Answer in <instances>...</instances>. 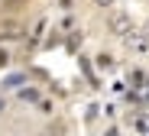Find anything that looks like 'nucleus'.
<instances>
[{
  "mask_svg": "<svg viewBox=\"0 0 149 136\" xmlns=\"http://www.w3.org/2000/svg\"><path fill=\"white\" fill-rule=\"evenodd\" d=\"M120 39H123V45H127L130 52H149V36L146 33H133L130 29L127 36H120Z\"/></svg>",
  "mask_w": 149,
  "mask_h": 136,
  "instance_id": "2",
  "label": "nucleus"
},
{
  "mask_svg": "<svg viewBox=\"0 0 149 136\" xmlns=\"http://www.w3.org/2000/svg\"><path fill=\"white\" fill-rule=\"evenodd\" d=\"M19 100L36 104V100H39V91H36V88H19Z\"/></svg>",
  "mask_w": 149,
  "mask_h": 136,
  "instance_id": "3",
  "label": "nucleus"
},
{
  "mask_svg": "<svg viewBox=\"0 0 149 136\" xmlns=\"http://www.w3.org/2000/svg\"><path fill=\"white\" fill-rule=\"evenodd\" d=\"M107 29H110V36H127V33L133 29V20H130V13H127V10H117V13H110V20H107Z\"/></svg>",
  "mask_w": 149,
  "mask_h": 136,
  "instance_id": "1",
  "label": "nucleus"
},
{
  "mask_svg": "<svg viewBox=\"0 0 149 136\" xmlns=\"http://www.w3.org/2000/svg\"><path fill=\"white\" fill-rule=\"evenodd\" d=\"M0 65H7V55H3V52H0Z\"/></svg>",
  "mask_w": 149,
  "mask_h": 136,
  "instance_id": "7",
  "label": "nucleus"
},
{
  "mask_svg": "<svg viewBox=\"0 0 149 136\" xmlns=\"http://www.w3.org/2000/svg\"><path fill=\"white\" fill-rule=\"evenodd\" d=\"M7 110V100H3V94H0V114H3Z\"/></svg>",
  "mask_w": 149,
  "mask_h": 136,
  "instance_id": "6",
  "label": "nucleus"
},
{
  "mask_svg": "<svg viewBox=\"0 0 149 136\" xmlns=\"http://www.w3.org/2000/svg\"><path fill=\"white\" fill-rule=\"evenodd\" d=\"M143 33H146V36H149V20H146V29H143Z\"/></svg>",
  "mask_w": 149,
  "mask_h": 136,
  "instance_id": "8",
  "label": "nucleus"
},
{
  "mask_svg": "<svg viewBox=\"0 0 149 136\" xmlns=\"http://www.w3.org/2000/svg\"><path fill=\"white\" fill-rule=\"evenodd\" d=\"M97 65H101V68H110V65H113V59H110V55H101V59H97Z\"/></svg>",
  "mask_w": 149,
  "mask_h": 136,
  "instance_id": "4",
  "label": "nucleus"
},
{
  "mask_svg": "<svg viewBox=\"0 0 149 136\" xmlns=\"http://www.w3.org/2000/svg\"><path fill=\"white\" fill-rule=\"evenodd\" d=\"M94 3H97V7H104V10H107V7L113 3V0H94Z\"/></svg>",
  "mask_w": 149,
  "mask_h": 136,
  "instance_id": "5",
  "label": "nucleus"
}]
</instances>
